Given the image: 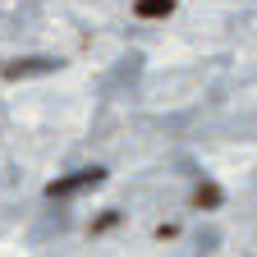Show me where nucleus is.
I'll use <instances>...</instances> for the list:
<instances>
[{
	"instance_id": "7ed1b4c3",
	"label": "nucleus",
	"mask_w": 257,
	"mask_h": 257,
	"mask_svg": "<svg viewBox=\"0 0 257 257\" xmlns=\"http://www.w3.org/2000/svg\"><path fill=\"white\" fill-rule=\"evenodd\" d=\"M134 14L138 19H170L175 14V0H134Z\"/></svg>"
},
{
	"instance_id": "f03ea898",
	"label": "nucleus",
	"mask_w": 257,
	"mask_h": 257,
	"mask_svg": "<svg viewBox=\"0 0 257 257\" xmlns=\"http://www.w3.org/2000/svg\"><path fill=\"white\" fill-rule=\"evenodd\" d=\"M60 64L55 60H46V55H32V60H14V64H5V69H0V78H32V74H55Z\"/></svg>"
},
{
	"instance_id": "20e7f679",
	"label": "nucleus",
	"mask_w": 257,
	"mask_h": 257,
	"mask_svg": "<svg viewBox=\"0 0 257 257\" xmlns=\"http://www.w3.org/2000/svg\"><path fill=\"white\" fill-rule=\"evenodd\" d=\"M193 207H198V211H216L220 207V188L216 184H198V188H193Z\"/></svg>"
},
{
	"instance_id": "39448f33",
	"label": "nucleus",
	"mask_w": 257,
	"mask_h": 257,
	"mask_svg": "<svg viewBox=\"0 0 257 257\" xmlns=\"http://www.w3.org/2000/svg\"><path fill=\"white\" fill-rule=\"evenodd\" d=\"M115 225H119V216H115V211H106L101 220H92V234H106V230H115Z\"/></svg>"
},
{
	"instance_id": "f257e3e1",
	"label": "nucleus",
	"mask_w": 257,
	"mask_h": 257,
	"mask_svg": "<svg viewBox=\"0 0 257 257\" xmlns=\"http://www.w3.org/2000/svg\"><path fill=\"white\" fill-rule=\"evenodd\" d=\"M96 184H106V170H101V166H87V170H74V175L51 179V184H46V198H51V202H55V198H74V193H87V188H96Z\"/></svg>"
}]
</instances>
